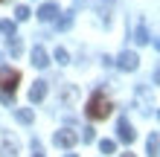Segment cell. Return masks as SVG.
Returning <instances> with one entry per match:
<instances>
[{
  "instance_id": "6da1fadb",
  "label": "cell",
  "mask_w": 160,
  "mask_h": 157,
  "mask_svg": "<svg viewBox=\"0 0 160 157\" xmlns=\"http://www.w3.org/2000/svg\"><path fill=\"white\" fill-rule=\"evenodd\" d=\"M111 114V102L105 99V93H93L88 102V116L90 119H105Z\"/></svg>"
},
{
  "instance_id": "7a4b0ae2",
  "label": "cell",
  "mask_w": 160,
  "mask_h": 157,
  "mask_svg": "<svg viewBox=\"0 0 160 157\" xmlns=\"http://www.w3.org/2000/svg\"><path fill=\"white\" fill-rule=\"evenodd\" d=\"M18 81H21V73H18V70H12V67H3V70H0V90H3L6 96L15 93Z\"/></svg>"
},
{
  "instance_id": "3957f363",
  "label": "cell",
  "mask_w": 160,
  "mask_h": 157,
  "mask_svg": "<svg viewBox=\"0 0 160 157\" xmlns=\"http://www.w3.org/2000/svg\"><path fill=\"white\" fill-rule=\"evenodd\" d=\"M52 143L58 145V149H73V145L79 143V134H76V131H70V128H61V131H55Z\"/></svg>"
},
{
  "instance_id": "277c9868",
  "label": "cell",
  "mask_w": 160,
  "mask_h": 157,
  "mask_svg": "<svg viewBox=\"0 0 160 157\" xmlns=\"http://www.w3.org/2000/svg\"><path fill=\"white\" fill-rule=\"evenodd\" d=\"M117 134H119V140H122V143H134V140H137V131L131 128V122H128V119H119Z\"/></svg>"
},
{
  "instance_id": "5b68a950",
  "label": "cell",
  "mask_w": 160,
  "mask_h": 157,
  "mask_svg": "<svg viewBox=\"0 0 160 157\" xmlns=\"http://www.w3.org/2000/svg\"><path fill=\"white\" fill-rule=\"evenodd\" d=\"M137 64H140L137 52H128V50H125V52L119 55V70H128V73H131V70H137Z\"/></svg>"
},
{
  "instance_id": "8992f818",
  "label": "cell",
  "mask_w": 160,
  "mask_h": 157,
  "mask_svg": "<svg viewBox=\"0 0 160 157\" xmlns=\"http://www.w3.org/2000/svg\"><path fill=\"white\" fill-rule=\"evenodd\" d=\"M55 15H58V3H44L41 9H38V17L44 23H50V21H55Z\"/></svg>"
},
{
  "instance_id": "52a82bcc",
  "label": "cell",
  "mask_w": 160,
  "mask_h": 157,
  "mask_svg": "<svg viewBox=\"0 0 160 157\" xmlns=\"http://www.w3.org/2000/svg\"><path fill=\"white\" fill-rule=\"evenodd\" d=\"M32 64H35L38 70H44L47 64H50V55H47L44 47H35V50H32Z\"/></svg>"
},
{
  "instance_id": "ba28073f",
  "label": "cell",
  "mask_w": 160,
  "mask_h": 157,
  "mask_svg": "<svg viewBox=\"0 0 160 157\" xmlns=\"http://www.w3.org/2000/svg\"><path fill=\"white\" fill-rule=\"evenodd\" d=\"M44 96H47V81L41 79V81H35L32 90H29V102H41Z\"/></svg>"
},
{
  "instance_id": "9c48e42d",
  "label": "cell",
  "mask_w": 160,
  "mask_h": 157,
  "mask_svg": "<svg viewBox=\"0 0 160 157\" xmlns=\"http://www.w3.org/2000/svg\"><path fill=\"white\" fill-rule=\"evenodd\" d=\"M0 151H3V157H18V143L12 140V137H3V145H0Z\"/></svg>"
},
{
  "instance_id": "30bf717a",
  "label": "cell",
  "mask_w": 160,
  "mask_h": 157,
  "mask_svg": "<svg viewBox=\"0 0 160 157\" xmlns=\"http://www.w3.org/2000/svg\"><path fill=\"white\" fill-rule=\"evenodd\" d=\"M146 151H148V157H157L160 154V134H152V137H148Z\"/></svg>"
},
{
  "instance_id": "8fae6325",
  "label": "cell",
  "mask_w": 160,
  "mask_h": 157,
  "mask_svg": "<svg viewBox=\"0 0 160 157\" xmlns=\"http://www.w3.org/2000/svg\"><path fill=\"white\" fill-rule=\"evenodd\" d=\"M15 116H18V122H23V125H29L32 119H35L29 108H18V110H15Z\"/></svg>"
},
{
  "instance_id": "7c38bea8",
  "label": "cell",
  "mask_w": 160,
  "mask_h": 157,
  "mask_svg": "<svg viewBox=\"0 0 160 157\" xmlns=\"http://www.w3.org/2000/svg\"><path fill=\"white\" fill-rule=\"evenodd\" d=\"M99 151H102V154H114V151H117V143H114V140H102V143H99Z\"/></svg>"
},
{
  "instance_id": "4fadbf2b",
  "label": "cell",
  "mask_w": 160,
  "mask_h": 157,
  "mask_svg": "<svg viewBox=\"0 0 160 157\" xmlns=\"http://www.w3.org/2000/svg\"><path fill=\"white\" fill-rule=\"evenodd\" d=\"M134 41H137V44H148V29H146V26H137Z\"/></svg>"
},
{
  "instance_id": "5bb4252c",
  "label": "cell",
  "mask_w": 160,
  "mask_h": 157,
  "mask_svg": "<svg viewBox=\"0 0 160 157\" xmlns=\"http://www.w3.org/2000/svg\"><path fill=\"white\" fill-rule=\"evenodd\" d=\"M55 61H58V64H70V52L64 47H58V50H55Z\"/></svg>"
},
{
  "instance_id": "9a60e30c",
  "label": "cell",
  "mask_w": 160,
  "mask_h": 157,
  "mask_svg": "<svg viewBox=\"0 0 160 157\" xmlns=\"http://www.w3.org/2000/svg\"><path fill=\"white\" fill-rule=\"evenodd\" d=\"M0 32L12 38V35H15V23H12V21H0Z\"/></svg>"
},
{
  "instance_id": "2e32d148",
  "label": "cell",
  "mask_w": 160,
  "mask_h": 157,
  "mask_svg": "<svg viewBox=\"0 0 160 157\" xmlns=\"http://www.w3.org/2000/svg\"><path fill=\"white\" fill-rule=\"evenodd\" d=\"M29 15H32V12H29V6H18V9H15V17H18V21H26Z\"/></svg>"
},
{
  "instance_id": "e0dca14e",
  "label": "cell",
  "mask_w": 160,
  "mask_h": 157,
  "mask_svg": "<svg viewBox=\"0 0 160 157\" xmlns=\"http://www.w3.org/2000/svg\"><path fill=\"white\" fill-rule=\"evenodd\" d=\"M9 52H12V55H21V41H18L15 35L9 38Z\"/></svg>"
},
{
  "instance_id": "ac0fdd59",
  "label": "cell",
  "mask_w": 160,
  "mask_h": 157,
  "mask_svg": "<svg viewBox=\"0 0 160 157\" xmlns=\"http://www.w3.org/2000/svg\"><path fill=\"white\" fill-rule=\"evenodd\" d=\"M70 23H73V12H67V15L58 21V29H70Z\"/></svg>"
},
{
  "instance_id": "d6986e66",
  "label": "cell",
  "mask_w": 160,
  "mask_h": 157,
  "mask_svg": "<svg viewBox=\"0 0 160 157\" xmlns=\"http://www.w3.org/2000/svg\"><path fill=\"white\" fill-rule=\"evenodd\" d=\"M82 140H84V143H93V131H90V128H84V134H82Z\"/></svg>"
},
{
  "instance_id": "ffe728a7",
  "label": "cell",
  "mask_w": 160,
  "mask_h": 157,
  "mask_svg": "<svg viewBox=\"0 0 160 157\" xmlns=\"http://www.w3.org/2000/svg\"><path fill=\"white\" fill-rule=\"evenodd\" d=\"M154 47H157V50H160V38H157V41H154Z\"/></svg>"
},
{
  "instance_id": "44dd1931",
  "label": "cell",
  "mask_w": 160,
  "mask_h": 157,
  "mask_svg": "<svg viewBox=\"0 0 160 157\" xmlns=\"http://www.w3.org/2000/svg\"><path fill=\"white\" fill-rule=\"evenodd\" d=\"M122 157H134V154H131V151H128V154H122Z\"/></svg>"
},
{
  "instance_id": "7402d4cb",
  "label": "cell",
  "mask_w": 160,
  "mask_h": 157,
  "mask_svg": "<svg viewBox=\"0 0 160 157\" xmlns=\"http://www.w3.org/2000/svg\"><path fill=\"white\" fill-rule=\"evenodd\" d=\"M157 81H160V70H157Z\"/></svg>"
},
{
  "instance_id": "603a6c76",
  "label": "cell",
  "mask_w": 160,
  "mask_h": 157,
  "mask_svg": "<svg viewBox=\"0 0 160 157\" xmlns=\"http://www.w3.org/2000/svg\"><path fill=\"white\" fill-rule=\"evenodd\" d=\"M157 119H160V110H157Z\"/></svg>"
},
{
  "instance_id": "cb8c5ba5",
  "label": "cell",
  "mask_w": 160,
  "mask_h": 157,
  "mask_svg": "<svg viewBox=\"0 0 160 157\" xmlns=\"http://www.w3.org/2000/svg\"><path fill=\"white\" fill-rule=\"evenodd\" d=\"M35 157H44V154H35Z\"/></svg>"
},
{
  "instance_id": "d4e9b609",
  "label": "cell",
  "mask_w": 160,
  "mask_h": 157,
  "mask_svg": "<svg viewBox=\"0 0 160 157\" xmlns=\"http://www.w3.org/2000/svg\"><path fill=\"white\" fill-rule=\"evenodd\" d=\"M67 157H76V154H67Z\"/></svg>"
}]
</instances>
